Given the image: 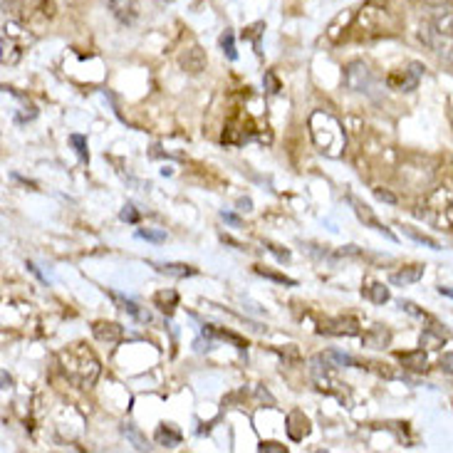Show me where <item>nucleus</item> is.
<instances>
[{"label": "nucleus", "instance_id": "obj_41", "mask_svg": "<svg viewBox=\"0 0 453 453\" xmlns=\"http://www.w3.org/2000/svg\"><path fill=\"white\" fill-rule=\"evenodd\" d=\"M421 3H429V6H443L446 0H421Z\"/></svg>", "mask_w": 453, "mask_h": 453}, {"label": "nucleus", "instance_id": "obj_5", "mask_svg": "<svg viewBox=\"0 0 453 453\" xmlns=\"http://www.w3.org/2000/svg\"><path fill=\"white\" fill-rule=\"evenodd\" d=\"M33 45V35L15 20H3V33H0V47H3V67L20 62L22 52Z\"/></svg>", "mask_w": 453, "mask_h": 453}, {"label": "nucleus", "instance_id": "obj_10", "mask_svg": "<svg viewBox=\"0 0 453 453\" xmlns=\"http://www.w3.org/2000/svg\"><path fill=\"white\" fill-rule=\"evenodd\" d=\"M112 15L122 25H134L139 20V3L137 0H107Z\"/></svg>", "mask_w": 453, "mask_h": 453}, {"label": "nucleus", "instance_id": "obj_23", "mask_svg": "<svg viewBox=\"0 0 453 453\" xmlns=\"http://www.w3.org/2000/svg\"><path fill=\"white\" fill-rule=\"evenodd\" d=\"M221 50L223 55L228 57V60H236L238 52H236V35L231 33V30H226V33L221 35Z\"/></svg>", "mask_w": 453, "mask_h": 453}, {"label": "nucleus", "instance_id": "obj_13", "mask_svg": "<svg viewBox=\"0 0 453 453\" xmlns=\"http://www.w3.org/2000/svg\"><path fill=\"white\" fill-rule=\"evenodd\" d=\"M397 357H399V362H401L404 369H411V371H426V369H429V357H426L424 347L414 349V352H399Z\"/></svg>", "mask_w": 453, "mask_h": 453}, {"label": "nucleus", "instance_id": "obj_36", "mask_svg": "<svg viewBox=\"0 0 453 453\" xmlns=\"http://www.w3.org/2000/svg\"><path fill=\"white\" fill-rule=\"evenodd\" d=\"M221 218H223V221H226V223H231V226H236V228L240 226V218H238L236 213H228V210H223Z\"/></svg>", "mask_w": 453, "mask_h": 453}, {"label": "nucleus", "instance_id": "obj_33", "mask_svg": "<svg viewBox=\"0 0 453 453\" xmlns=\"http://www.w3.org/2000/svg\"><path fill=\"white\" fill-rule=\"evenodd\" d=\"M266 84H268V92H270V94L280 92V82H277L275 72H266Z\"/></svg>", "mask_w": 453, "mask_h": 453}, {"label": "nucleus", "instance_id": "obj_30", "mask_svg": "<svg viewBox=\"0 0 453 453\" xmlns=\"http://www.w3.org/2000/svg\"><path fill=\"white\" fill-rule=\"evenodd\" d=\"M399 307L406 309V312H411V315H414V317H421V320H431V317L426 315V312H421V309L416 307L414 302H409V300H399ZM431 322H433V320H431Z\"/></svg>", "mask_w": 453, "mask_h": 453}, {"label": "nucleus", "instance_id": "obj_22", "mask_svg": "<svg viewBox=\"0 0 453 453\" xmlns=\"http://www.w3.org/2000/svg\"><path fill=\"white\" fill-rule=\"evenodd\" d=\"M263 30H266V22H255V25H250V28H245L243 38L250 40L255 47V52L260 55V47H263V43H260V35H263Z\"/></svg>", "mask_w": 453, "mask_h": 453}, {"label": "nucleus", "instance_id": "obj_11", "mask_svg": "<svg viewBox=\"0 0 453 453\" xmlns=\"http://www.w3.org/2000/svg\"><path fill=\"white\" fill-rule=\"evenodd\" d=\"M92 335L100 342H107V344H114V342H119V339L124 337V327L122 325H116V322H94L92 325Z\"/></svg>", "mask_w": 453, "mask_h": 453}, {"label": "nucleus", "instance_id": "obj_26", "mask_svg": "<svg viewBox=\"0 0 453 453\" xmlns=\"http://www.w3.org/2000/svg\"><path fill=\"white\" fill-rule=\"evenodd\" d=\"M70 144L75 146V151H77V154H79V159H82V161H89L87 139H84L82 134H72V137H70Z\"/></svg>", "mask_w": 453, "mask_h": 453}, {"label": "nucleus", "instance_id": "obj_4", "mask_svg": "<svg viewBox=\"0 0 453 453\" xmlns=\"http://www.w3.org/2000/svg\"><path fill=\"white\" fill-rule=\"evenodd\" d=\"M419 216L438 231H453V186H438L431 191Z\"/></svg>", "mask_w": 453, "mask_h": 453}, {"label": "nucleus", "instance_id": "obj_9", "mask_svg": "<svg viewBox=\"0 0 453 453\" xmlns=\"http://www.w3.org/2000/svg\"><path fill=\"white\" fill-rule=\"evenodd\" d=\"M349 204H352L354 213H357V216H360V221H362V223H367V226H369V228H374L376 233H384V236H387L389 240H397V236H394V233L389 231V228L384 226V223H381L379 218L374 216V213H371V208H369V206H364L360 199H354V196H349Z\"/></svg>", "mask_w": 453, "mask_h": 453}, {"label": "nucleus", "instance_id": "obj_2", "mask_svg": "<svg viewBox=\"0 0 453 453\" xmlns=\"http://www.w3.org/2000/svg\"><path fill=\"white\" fill-rule=\"evenodd\" d=\"M309 137L315 141V146L330 159H339L344 154V146H347V134H344L342 124L330 114V112H312L309 114Z\"/></svg>", "mask_w": 453, "mask_h": 453}, {"label": "nucleus", "instance_id": "obj_6", "mask_svg": "<svg viewBox=\"0 0 453 453\" xmlns=\"http://www.w3.org/2000/svg\"><path fill=\"white\" fill-rule=\"evenodd\" d=\"M421 75H424V67L419 62H411V65L401 67V70H394L387 77V84L397 92H411V89L419 87Z\"/></svg>", "mask_w": 453, "mask_h": 453}, {"label": "nucleus", "instance_id": "obj_3", "mask_svg": "<svg viewBox=\"0 0 453 453\" xmlns=\"http://www.w3.org/2000/svg\"><path fill=\"white\" fill-rule=\"evenodd\" d=\"M419 38L433 55L453 65V13H443V15L426 20L419 30Z\"/></svg>", "mask_w": 453, "mask_h": 453}, {"label": "nucleus", "instance_id": "obj_27", "mask_svg": "<svg viewBox=\"0 0 453 453\" xmlns=\"http://www.w3.org/2000/svg\"><path fill=\"white\" fill-rule=\"evenodd\" d=\"M255 272H258V275H263V277H268V280H275V282H280V285H295V280H293V277H288V275H280V272H272V270H266V268H255Z\"/></svg>", "mask_w": 453, "mask_h": 453}, {"label": "nucleus", "instance_id": "obj_15", "mask_svg": "<svg viewBox=\"0 0 453 453\" xmlns=\"http://www.w3.org/2000/svg\"><path fill=\"white\" fill-rule=\"evenodd\" d=\"M109 298L116 302V307L124 309V312H129V315H132L134 320H139V322H151V312H149V309H141L137 302H134V300L122 298L119 293H109Z\"/></svg>", "mask_w": 453, "mask_h": 453}, {"label": "nucleus", "instance_id": "obj_35", "mask_svg": "<svg viewBox=\"0 0 453 453\" xmlns=\"http://www.w3.org/2000/svg\"><path fill=\"white\" fill-rule=\"evenodd\" d=\"M441 367H443L446 371H451V374H453V352H446V354H443V357H441Z\"/></svg>", "mask_w": 453, "mask_h": 453}, {"label": "nucleus", "instance_id": "obj_8", "mask_svg": "<svg viewBox=\"0 0 453 453\" xmlns=\"http://www.w3.org/2000/svg\"><path fill=\"white\" fill-rule=\"evenodd\" d=\"M360 332L362 327L354 317H335V320H325L320 325V335H332V337H354Z\"/></svg>", "mask_w": 453, "mask_h": 453}, {"label": "nucleus", "instance_id": "obj_12", "mask_svg": "<svg viewBox=\"0 0 453 453\" xmlns=\"http://www.w3.org/2000/svg\"><path fill=\"white\" fill-rule=\"evenodd\" d=\"M389 342H392V332L381 325L369 327V330L364 332V337H362V344L369 349H384V347H389Z\"/></svg>", "mask_w": 453, "mask_h": 453}, {"label": "nucleus", "instance_id": "obj_39", "mask_svg": "<svg viewBox=\"0 0 453 453\" xmlns=\"http://www.w3.org/2000/svg\"><path fill=\"white\" fill-rule=\"evenodd\" d=\"M10 381H13V379H10V376H8V371H3V389L10 387Z\"/></svg>", "mask_w": 453, "mask_h": 453}, {"label": "nucleus", "instance_id": "obj_37", "mask_svg": "<svg viewBox=\"0 0 453 453\" xmlns=\"http://www.w3.org/2000/svg\"><path fill=\"white\" fill-rule=\"evenodd\" d=\"M268 250H270V253H275L280 260H290V253H288V250H280V248H277V245L268 243Z\"/></svg>", "mask_w": 453, "mask_h": 453}, {"label": "nucleus", "instance_id": "obj_14", "mask_svg": "<svg viewBox=\"0 0 453 453\" xmlns=\"http://www.w3.org/2000/svg\"><path fill=\"white\" fill-rule=\"evenodd\" d=\"M424 277V266H409V268H401L399 272H392L389 275V282L397 285V288H406V285H414Z\"/></svg>", "mask_w": 453, "mask_h": 453}, {"label": "nucleus", "instance_id": "obj_18", "mask_svg": "<svg viewBox=\"0 0 453 453\" xmlns=\"http://www.w3.org/2000/svg\"><path fill=\"white\" fill-rule=\"evenodd\" d=\"M161 275H169V277H191L196 275V268L186 266V263H151Z\"/></svg>", "mask_w": 453, "mask_h": 453}, {"label": "nucleus", "instance_id": "obj_16", "mask_svg": "<svg viewBox=\"0 0 453 453\" xmlns=\"http://www.w3.org/2000/svg\"><path fill=\"white\" fill-rule=\"evenodd\" d=\"M446 332L441 330V325H436L433 322L431 327H426L424 332H421V339H419V344L421 347H426V349H441L443 344H446Z\"/></svg>", "mask_w": 453, "mask_h": 453}, {"label": "nucleus", "instance_id": "obj_42", "mask_svg": "<svg viewBox=\"0 0 453 453\" xmlns=\"http://www.w3.org/2000/svg\"><path fill=\"white\" fill-rule=\"evenodd\" d=\"M156 3H161V6H164V3H174V0H156Z\"/></svg>", "mask_w": 453, "mask_h": 453}, {"label": "nucleus", "instance_id": "obj_1", "mask_svg": "<svg viewBox=\"0 0 453 453\" xmlns=\"http://www.w3.org/2000/svg\"><path fill=\"white\" fill-rule=\"evenodd\" d=\"M57 362H60V371L67 376V381H72L75 387L79 389H89L94 387V381L100 379V360L97 354L87 347V344L77 342L65 347L57 354Z\"/></svg>", "mask_w": 453, "mask_h": 453}, {"label": "nucleus", "instance_id": "obj_38", "mask_svg": "<svg viewBox=\"0 0 453 453\" xmlns=\"http://www.w3.org/2000/svg\"><path fill=\"white\" fill-rule=\"evenodd\" d=\"M238 208L248 213V210H253V201H250V199H240V201H238Z\"/></svg>", "mask_w": 453, "mask_h": 453}, {"label": "nucleus", "instance_id": "obj_31", "mask_svg": "<svg viewBox=\"0 0 453 453\" xmlns=\"http://www.w3.org/2000/svg\"><path fill=\"white\" fill-rule=\"evenodd\" d=\"M119 218H122L124 223H139V213H137V208H134L132 204L124 206L122 213H119Z\"/></svg>", "mask_w": 453, "mask_h": 453}, {"label": "nucleus", "instance_id": "obj_32", "mask_svg": "<svg viewBox=\"0 0 453 453\" xmlns=\"http://www.w3.org/2000/svg\"><path fill=\"white\" fill-rule=\"evenodd\" d=\"M258 451H260V453H285L288 448L280 446V443H275V441H268V443L263 441V443L258 446Z\"/></svg>", "mask_w": 453, "mask_h": 453}, {"label": "nucleus", "instance_id": "obj_17", "mask_svg": "<svg viewBox=\"0 0 453 453\" xmlns=\"http://www.w3.org/2000/svg\"><path fill=\"white\" fill-rule=\"evenodd\" d=\"M154 438H156V443H159V446L174 448V446H178V443H181L183 433L178 431V429H176L174 424H161L159 429H156Z\"/></svg>", "mask_w": 453, "mask_h": 453}, {"label": "nucleus", "instance_id": "obj_21", "mask_svg": "<svg viewBox=\"0 0 453 453\" xmlns=\"http://www.w3.org/2000/svg\"><path fill=\"white\" fill-rule=\"evenodd\" d=\"M404 233L411 238V240H416V243H421V245H426V248H431V250H441V243H438L436 238H431V236H426V233H419L416 228H411V226H404Z\"/></svg>", "mask_w": 453, "mask_h": 453}, {"label": "nucleus", "instance_id": "obj_25", "mask_svg": "<svg viewBox=\"0 0 453 453\" xmlns=\"http://www.w3.org/2000/svg\"><path fill=\"white\" fill-rule=\"evenodd\" d=\"M354 17V13L352 10H347V13H342V15L337 17V20L332 22L330 25V30H327V35H330L332 40H339V25H349V20Z\"/></svg>", "mask_w": 453, "mask_h": 453}, {"label": "nucleus", "instance_id": "obj_20", "mask_svg": "<svg viewBox=\"0 0 453 453\" xmlns=\"http://www.w3.org/2000/svg\"><path fill=\"white\" fill-rule=\"evenodd\" d=\"M362 295H364L367 300H371L374 305H384V302H389V298H392V295H389V288H384L381 282H371L369 288L362 290Z\"/></svg>", "mask_w": 453, "mask_h": 453}, {"label": "nucleus", "instance_id": "obj_29", "mask_svg": "<svg viewBox=\"0 0 453 453\" xmlns=\"http://www.w3.org/2000/svg\"><path fill=\"white\" fill-rule=\"evenodd\" d=\"M137 236L144 238V240H151V243H164V240H166L164 231H151V228H139Z\"/></svg>", "mask_w": 453, "mask_h": 453}, {"label": "nucleus", "instance_id": "obj_28", "mask_svg": "<svg viewBox=\"0 0 453 453\" xmlns=\"http://www.w3.org/2000/svg\"><path fill=\"white\" fill-rule=\"evenodd\" d=\"M124 433H127V436L132 438V441H134V446H137L139 451H149V443H146V438H141V436H139V431H137V429H134L132 424H127V426H124Z\"/></svg>", "mask_w": 453, "mask_h": 453}, {"label": "nucleus", "instance_id": "obj_19", "mask_svg": "<svg viewBox=\"0 0 453 453\" xmlns=\"http://www.w3.org/2000/svg\"><path fill=\"white\" fill-rule=\"evenodd\" d=\"M154 305L161 309V312L171 315L174 309H176V305H178V295L174 293V290H161V293L154 295Z\"/></svg>", "mask_w": 453, "mask_h": 453}, {"label": "nucleus", "instance_id": "obj_40", "mask_svg": "<svg viewBox=\"0 0 453 453\" xmlns=\"http://www.w3.org/2000/svg\"><path fill=\"white\" fill-rule=\"evenodd\" d=\"M438 293L446 295V298H453V290L451 288H438Z\"/></svg>", "mask_w": 453, "mask_h": 453}, {"label": "nucleus", "instance_id": "obj_34", "mask_svg": "<svg viewBox=\"0 0 453 453\" xmlns=\"http://www.w3.org/2000/svg\"><path fill=\"white\" fill-rule=\"evenodd\" d=\"M374 196H376L379 201H387V204H392V206L397 204V196L389 194V191H381V188H374Z\"/></svg>", "mask_w": 453, "mask_h": 453}, {"label": "nucleus", "instance_id": "obj_7", "mask_svg": "<svg viewBox=\"0 0 453 453\" xmlns=\"http://www.w3.org/2000/svg\"><path fill=\"white\" fill-rule=\"evenodd\" d=\"M371 70L364 65V62H349L344 67V84H347L352 92H369L371 89Z\"/></svg>", "mask_w": 453, "mask_h": 453}, {"label": "nucleus", "instance_id": "obj_24", "mask_svg": "<svg viewBox=\"0 0 453 453\" xmlns=\"http://www.w3.org/2000/svg\"><path fill=\"white\" fill-rule=\"evenodd\" d=\"M325 354L337 367H360V362L354 360V357H349V354H344V352H337V349H330V352H325Z\"/></svg>", "mask_w": 453, "mask_h": 453}]
</instances>
